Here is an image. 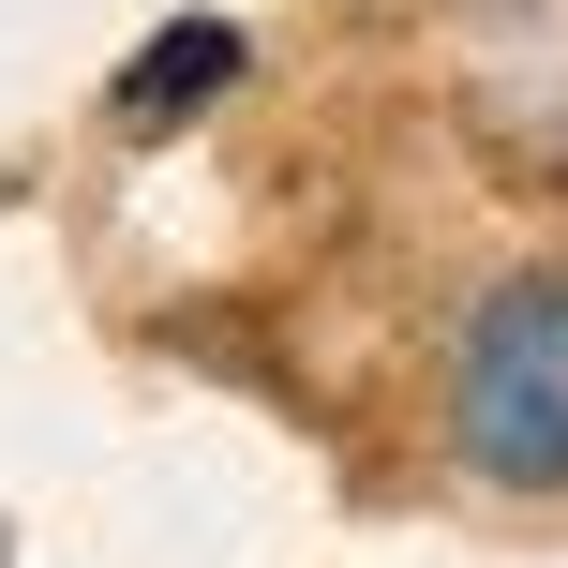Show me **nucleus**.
<instances>
[{"label":"nucleus","mask_w":568,"mask_h":568,"mask_svg":"<svg viewBox=\"0 0 568 568\" xmlns=\"http://www.w3.org/2000/svg\"><path fill=\"white\" fill-rule=\"evenodd\" d=\"M449 449L494 494H568V270L479 284L449 344Z\"/></svg>","instance_id":"nucleus-1"},{"label":"nucleus","mask_w":568,"mask_h":568,"mask_svg":"<svg viewBox=\"0 0 568 568\" xmlns=\"http://www.w3.org/2000/svg\"><path fill=\"white\" fill-rule=\"evenodd\" d=\"M225 75H240V30H225V16H180L165 45L120 75V120H180L195 90H225Z\"/></svg>","instance_id":"nucleus-2"}]
</instances>
